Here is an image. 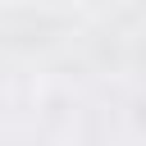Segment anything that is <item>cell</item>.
Instances as JSON below:
<instances>
[{
  "label": "cell",
  "mask_w": 146,
  "mask_h": 146,
  "mask_svg": "<svg viewBox=\"0 0 146 146\" xmlns=\"http://www.w3.org/2000/svg\"><path fill=\"white\" fill-rule=\"evenodd\" d=\"M119 5H137V0H119Z\"/></svg>",
  "instance_id": "obj_1"
},
{
  "label": "cell",
  "mask_w": 146,
  "mask_h": 146,
  "mask_svg": "<svg viewBox=\"0 0 146 146\" xmlns=\"http://www.w3.org/2000/svg\"><path fill=\"white\" fill-rule=\"evenodd\" d=\"M5 5H14V0H0V9H5Z\"/></svg>",
  "instance_id": "obj_2"
}]
</instances>
